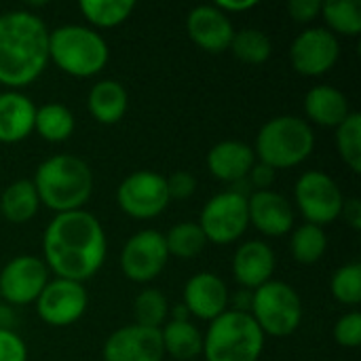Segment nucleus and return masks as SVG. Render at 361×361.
<instances>
[{"label":"nucleus","mask_w":361,"mask_h":361,"mask_svg":"<svg viewBox=\"0 0 361 361\" xmlns=\"http://www.w3.org/2000/svg\"><path fill=\"white\" fill-rule=\"evenodd\" d=\"M108 239L102 222L85 212L57 214L44 228L42 254L44 264L59 279L87 281L104 264Z\"/></svg>","instance_id":"f257e3e1"},{"label":"nucleus","mask_w":361,"mask_h":361,"mask_svg":"<svg viewBox=\"0 0 361 361\" xmlns=\"http://www.w3.org/2000/svg\"><path fill=\"white\" fill-rule=\"evenodd\" d=\"M49 63V27L30 11L0 15V85L17 91L34 82Z\"/></svg>","instance_id":"f03ea898"},{"label":"nucleus","mask_w":361,"mask_h":361,"mask_svg":"<svg viewBox=\"0 0 361 361\" xmlns=\"http://www.w3.org/2000/svg\"><path fill=\"white\" fill-rule=\"evenodd\" d=\"M42 205L55 214L82 209L93 192L91 167L74 154H55L42 161L32 180Z\"/></svg>","instance_id":"7ed1b4c3"},{"label":"nucleus","mask_w":361,"mask_h":361,"mask_svg":"<svg viewBox=\"0 0 361 361\" xmlns=\"http://www.w3.org/2000/svg\"><path fill=\"white\" fill-rule=\"evenodd\" d=\"M108 57V42L93 27L68 23L49 30V59L70 76H95L106 68Z\"/></svg>","instance_id":"20e7f679"},{"label":"nucleus","mask_w":361,"mask_h":361,"mask_svg":"<svg viewBox=\"0 0 361 361\" xmlns=\"http://www.w3.org/2000/svg\"><path fill=\"white\" fill-rule=\"evenodd\" d=\"M315 148L313 127L294 114H281L262 125L256 135L254 154L260 163L279 169H292L305 163Z\"/></svg>","instance_id":"39448f33"},{"label":"nucleus","mask_w":361,"mask_h":361,"mask_svg":"<svg viewBox=\"0 0 361 361\" xmlns=\"http://www.w3.org/2000/svg\"><path fill=\"white\" fill-rule=\"evenodd\" d=\"M267 336L250 313L224 311L209 322L203 336L205 361H258L264 351Z\"/></svg>","instance_id":"423d86ee"},{"label":"nucleus","mask_w":361,"mask_h":361,"mask_svg":"<svg viewBox=\"0 0 361 361\" xmlns=\"http://www.w3.org/2000/svg\"><path fill=\"white\" fill-rule=\"evenodd\" d=\"M250 315L264 336L286 338L302 322V302L298 292L286 281H267L252 292Z\"/></svg>","instance_id":"0eeeda50"},{"label":"nucleus","mask_w":361,"mask_h":361,"mask_svg":"<svg viewBox=\"0 0 361 361\" xmlns=\"http://www.w3.org/2000/svg\"><path fill=\"white\" fill-rule=\"evenodd\" d=\"M199 226L205 239L216 245L239 241L250 226L247 199L233 190H224L212 197L201 209Z\"/></svg>","instance_id":"6e6552de"},{"label":"nucleus","mask_w":361,"mask_h":361,"mask_svg":"<svg viewBox=\"0 0 361 361\" xmlns=\"http://www.w3.org/2000/svg\"><path fill=\"white\" fill-rule=\"evenodd\" d=\"M294 199L305 220L322 228L338 220L345 205L338 184L324 171L302 173L294 186Z\"/></svg>","instance_id":"1a4fd4ad"},{"label":"nucleus","mask_w":361,"mask_h":361,"mask_svg":"<svg viewBox=\"0 0 361 361\" xmlns=\"http://www.w3.org/2000/svg\"><path fill=\"white\" fill-rule=\"evenodd\" d=\"M169 201L165 176L148 169L127 176L116 188V203L121 212L135 220L157 218L167 209Z\"/></svg>","instance_id":"9d476101"},{"label":"nucleus","mask_w":361,"mask_h":361,"mask_svg":"<svg viewBox=\"0 0 361 361\" xmlns=\"http://www.w3.org/2000/svg\"><path fill=\"white\" fill-rule=\"evenodd\" d=\"M167 260L169 252L165 235L154 228H146L127 239L121 252V271L135 283H148L163 273Z\"/></svg>","instance_id":"9b49d317"},{"label":"nucleus","mask_w":361,"mask_h":361,"mask_svg":"<svg viewBox=\"0 0 361 361\" xmlns=\"http://www.w3.org/2000/svg\"><path fill=\"white\" fill-rule=\"evenodd\" d=\"M89 307L87 288L70 279H53L36 300V311L47 326L68 328L76 324Z\"/></svg>","instance_id":"f8f14e48"},{"label":"nucleus","mask_w":361,"mask_h":361,"mask_svg":"<svg viewBox=\"0 0 361 361\" xmlns=\"http://www.w3.org/2000/svg\"><path fill=\"white\" fill-rule=\"evenodd\" d=\"M49 283V269L36 256H17L0 271V300L8 305H32Z\"/></svg>","instance_id":"ddd939ff"},{"label":"nucleus","mask_w":361,"mask_h":361,"mask_svg":"<svg viewBox=\"0 0 361 361\" xmlns=\"http://www.w3.org/2000/svg\"><path fill=\"white\" fill-rule=\"evenodd\" d=\"M341 55L338 38L326 27L300 32L290 47V61L302 76H322L330 72Z\"/></svg>","instance_id":"4468645a"},{"label":"nucleus","mask_w":361,"mask_h":361,"mask_svg":"<svg viewBox=\"0 0 361 361\" xmlns=\"http://www.w3.org/2000/svg\"><path fill=\"white\" fill-rule=\"evenodd\" d=\"M104 361H163L161 330L144 326H125L108 336L104 343Z\"/></svg>","instance_id":"2eb2a0df"},{"label":"nucleus","mask_w":361,"mask_h":361,"mask_svg":"<svg viewBox=\"0 0 361 361\" xmlns=\"http://www.w3.org/2000/svg\"><path fill=\"white\" fill-rule=\"evenodd\" d=\"M188 38L207 53H222L231 47L235 36L233 21L216 4L195 6L186 17Z\"/></svg>","instance_id":"dca6fc26"},{"label":"nucleus","mask_w":361,"mask_h":361,"mask_svg":"<svg viewBox=\"0 0 361 361\" xmlns=\"http://www.w3.org/2000/svg\"><path fill=\"white\" fill-rule=\"evenodd\" d=\"M250 224L267 237H283L294 228L292 203L275 190H258L247 199Z\"/></svg>","instance_id":"f3484780"},{"label":"nucleus","mask_w":361,"mask_h":361,"mask_svg":"<svg viewBox=\"0 0 361 361\" xmlns=\"http://www.w3.org/2000/svg\"><path fill=\"white\" fill-rule=\"evenodd\" d=\"M188 315L214 322L228 311V288L214 273H197L184 286V302Z\"/></svg>","instance_id":"a211bd4d"},{"label":"nucleus","mask_w":361,"mask_h":361,"mask_svg":"<svg viewBox=\"0 0 361 361\" xmlns=\"http://www.w3.org/2000/svg\"><path fill=\"white\" fill-rule=\"evenodd\" d=\"M277 258L269 243L252 239L239 245L233 258V275L243 290L254 292L256 288L271 281Z\"/></svg>","instance_id":"6ab92c4d"},{"label":"nucleus","mask_w":361,"mask_h":361,"mask_svg":"<svg viewBox=\"0 0 361 361\" xmlns=\"http://www.w3.org/2000/svg\"><path fill=\"white\" fill-rule=\"evenodd\" d=\"M256 163L254 148L237 142V140H224L218 142L209 152H207V167L214 178L235 184L243 178H247L250 169Z\"/></svg>","instance_id":"aec40b11"},{"label":"nucleus","mask_w":361,"mask_h":361,"mask_svg":"<svg viewBox=\"0 0 361 361\" xmlns=\"http://www.w3.org/2000/svg\"><path fill=\"white\" fill-rule=\"evenodd\" d=\"M36 106L19 91L0 93V144H17L34 131Z\"/></svg>","instance_id":"412c9836"},{"label":"nucleus","mask_w":361,"mask_h":361,"mask_svg":"<svg viewBox=\"0 0 361 361\" xmlns=\"http://www.w3.org/2000/svg\"><path fill=\"white\" fill-rule=\"evenodd\" d=\"M351 112L347 95L332 85H317L305 95V121L309 125L338 127Z\"/></svg>","instance_id":"4be33fe9"},{"label":"nucleus","mask_w":361,"mask_h":361,"mask_svg":"<svg viewBox=\"0 0 361 361\" xmlns=\"http://www.w3.org/2000/svg\"><path fill=\"white\" fill-rule=\"evenodd\" d=\"M87 106H89L91 116L97 123L116 125L129 108V95H127V89L118 80L106 78L91 87Z\"/></svg>","instance_id":"5701e85b"},{"label":"nucleus","mask_w":361,"mask_h":361,"mask_svg":"<svg viewBox=\"0 0 361 361\" xmlns=\"http://www.w3.org/2000/svg\"><path fill=\"white\" fill-rule=\"evenodd\" d=\"M40 207L38 192L32 180H17L8 184L0 195V214L13 224L30 222Z\"/></svg>","instance_id":"b1692460"},{"label":"nucleus","mask_w":361,"mask_h":361,"mask_svg":"<svg viewBox=\"0 0 361 361\" xmlns=\"http://www.w3.org/2000/svg\"><path fill=\"white\" fill-rule=\"evenodd\" d=\"M161 341L165 355L173 360L190 361L203 355V334L190 322H167L161 328Z\"/></svg>","instance_id":"393cba45"},{"label":"nucleus","mask_w":361,"mask_h":361,"mask_svg":"<svg viewBox=\"0 0 361 361\" xmlns=\"http://www.w3.org/2000/svg\"><path fill=\"white\" fill-rule=\"evenodd\" d=\"M74 127H76L74 114L63 104L51 102V104L36 108L34 131H38L42 140L53 142V144L66 142L74 133Z\"/></svg>","instance_id":"a878e982"},{"label":"nucleus","mask_w":361,"mask_h":361,"mask_svg":"<svg viewBox=\"0 0 361 361\" xmlns=\"http://www.w3.org/2000/svg\"><path fill=\"white\" fill-rule=\"evenodd\" d=\"M334 36H357L361 32V2L360 0H330L322 2V15Z\"/></svg>","instance_id":"bb28decb"},{"label":"nucleus","mask_w":361,"mask_h":361,"mask_svg":"<svg viewBox=\"0 0 361 361\" xmlns=\"http://www.w3.org/2000/svg\"><path fill=\"white\" fill-rule=\"evenodd\" d=\"M78 8L93 27H116L133 13L135 2L133 0H82Z\"/></svg>","instance_id":"cd10ccee"},{"label":"nucleus","mask_w":361,"mask_h":361,"mask_svg":"<svg viewBox=\"0 0 361 361\" xmlns=\"http://www.w3.org/2000/svg\"><path fill=\"white\" fill-rule=\"evenodd\" d=\"M228 49L233 51V55L239 61L258 66V63H264L271 57L273 42H271V38H269L267 32L256 30V27H245V30L235 32Z\"/></svg>","instance_id":"c85d7f7f"},{"label":"nucleus","mask_w":361,"mask_h":361,"mask_svg":"<svg viewBox=\"0 0 361 361\" xmlns=\"http://www.w3.org/2000/svg\"><path fill=\"white\" fill-rule=\"evenodd\" d=\"M290 250L296 262L300 264H315L324 258L326 250H328V237L326 231L322 226L309 224L305 222L302 226H298L292 235L290 241Z\"/></svg>","instance_id":"c756f323"},{"label":"nucleus","mask_w":361,"mask_h":361,"mask_svg":"<svg viewBox=\"0 0 361 361\" xmlns=\"http://www.w3.org/2000/svg\"><path fill=\"white\" fill-rule=\"evenodd\" d=\"M165 243H167L169 256L188 260V258H197L205 250L207 239L199 224L182 222L169 228V233L165 235Z\"/></svg>","instance_id":"7c9ffc66"},{"label":"nucleus","mask_w":361,"mask_h":361,"mask_svg":"<svg viewBox=\"0 0 361 361\" xmlns=\"http://www.w3.org/2000/svg\"><path fill=\"white\" fill-rule=\"evenodd\" d=\"M133 315H135V324L137 326L152 328V330H161V326L167 324L169 302H167V298H165L163 292H159L154 288H146V290H142L135 296Z\"/></svg>","instance_id":"2f4dec72"},{"label":"nucleus","mask_w":361,"mask_h":361,"mask_svg":"<svg viewBox=\"0 0 361 361\" xmlns=\"http://www.w3.org/2000/svg\"><path fill=\"white\" fill-rule=\"evenodd\" d=\"M336 148L341 159L355 171H361V114L351 112L336 127Z\"/></svg>","instance_id":"473e14b6"},{"label":"nucleus","mask_w":361,"mask_h":361,"mask_svg":"<svg viewBox=\"0 0 361 361\" xmlns=\"http://www.w3.org/2000/svg\"><path fill=\"white\" fill-rule=\"evenodd\" d=\"M330 290L332 296L347 305V307H355L361 302V264L360 262H349L341 269H336V273L332 275L330 281Z\"/></svg>","instance_id":"72a5a7b5"},{"label":"nucleus","mask_w":361,"mask_h":361,"mask_svg":"<svg viewBox=\"0 0 361 361\" xmlns=\"http://www.w3.org/2000/svg\"><path fill=\"white\" fill-rule=\"evenodd\" d=\"M334 341L345 349H355L361 345V313H345L334 326Z\"/></svg>","instance_id":"f704fd0d"},{"label":"nucleus","mask_w":361,"mask_h":361,"mask_svg":"<svg viewBox=\"0 0 361 361\" xmlns=\"http://www.w3.org/2000/svg\"><path fill=\"white\" fill-rule=\"evenodd\" d=\"M0 361H27V347L13 330H0Z\"/></svg>","instance_id":"c9c22d12"},{"label":"nucleus","mask_w":361,"mask_h":361,"mask_svg":"<svg viewBox=\"0 0 361 361\" xmlns=\"http://www.w3.org/2000/svg\"><path fill=\"white\" fill-rule=\"evenodd\" d=\"M167 180V192H169V199H176V201H184L188 197L195 195L197 190V180L192 173L188 171H176L171 173Z\"/></svg>","instance_id":"e433bc0d"},{"label":"nucleus","mask_w":361,"mask_h":361,"mask_svg":"<svg viewBox=\"0 0 361 361\" xmlns=\"http://www.w3.org/2000/svg\"><path fill=\"white\" fill-rule=\"evenodd\" d=\"M288 13L298 23H309L322 15V0H290Z\"/></svg>","instance_id":"4c0bfd02"},{"label":"nucleus","mask_w":361,"mask_h":361,"mask_svg":"<svg viewBox=\"0 0 361 361\" xmlns=\"http://www.w3.org/2000/svg\"><path fill=\"white\" fill-rule=\"evenodd\" d=\"M275 178H277V171H275L273 167L260 163V161H256L254 167H252L250 173H247V182L252 184L254 192H258V190H271Z\"/></svg>","instance_id":"58836bf2"},{"label":"nucleus","mask_w":361,"mask_h":361,"mask_svg":"<svg viewBox=\"0 0 361 361\" xmlns=\"http://www.w3.org/2000/svg\"><path fill=\"white\" fill-rule=\"evenodd\" d=\"M341 216H345V220H347V224L351 226V228H355V231H360L361 228V203L360 199H347L345 201V205H343V212H341Z\"/></svg>","instance_id":"ea45409f"},{"label":"nucleus","mask_w":361,"mask_h":361,"mask_svg":"<svg viewBox=\"0 0 361 361\" xmlns=\"http://www.w3.org/2000/svg\"><path fill=\"white\" fill-rule=\"evenodd\" d=\"M256 4H258L256 0H220L216 6H218L222 13L231 15V13H243V11H250V8H254Z\"/></svg>","instance_id":"a19ab883"},{"label":"nucleus","mask_w":361,"mask_h":361,"mask_svg":"<svg viewBox=\"0 0 361 361\" xmlns=\"http://www.w3.org/2000/svg\"><path fill=\"white\" fill-rule=\"evenodd\" d=\"M13 322H15V315L11 309H4L0 305V330H13Z\"/></svg>","instance_id":"79ce46f5"}]
</instances>
